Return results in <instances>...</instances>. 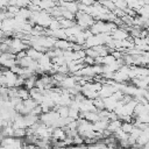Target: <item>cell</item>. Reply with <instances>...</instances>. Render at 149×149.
Here are the masks:
<instances>
[{
  "label": "cell",
  "mask_w": 149,
  "mask_h": 149,
  "mask_svg": "<svg viewBox=\"0 0 149 149\" xmlns=\"http://www.w3.org/2000/svg\"><path fill=\"white\" fill-rule=\"evenodd\" d=\"M143 133V129H141L140 127H136V126H134V128H133V130L130 132V135L132 136H134L135 139H139L140 137V135Z\"/></svg>",
  "instance_id": "10"
},
{
  "label": "cell",
  "mask_w": 149,
  "mask_h": 149,
  "mask_svg": "<svg viewBox=\"0 0 149 149\" xmlns=\"http://www.w3.org/2000/svg\"><path fill=\"white\" fill-rule=\"evenodd\" d=\"M77 84V79L74 76H66L61 83H59V86L63 87V88H71L73 86H76Z\"/></svg>",
  "instance_id": "1"
},
{
  "label": "cell",
  "mask_w": 149,
  "mask_h": 149,
  "mask_svg": "<svg viewBox=\"0 0 149 149\" xmlns=\"http://www.w3.org/2000/svg\"><path fill=\"white\" fill-rule=\"evenodd\" d=\"M26 50H27V55H28L29 57H31L33 59H35V61H38V59L41 58V56L43 55L42 51H38V50L35 49L34 47H31V48H29V49H26Z\"/></svg>",
  "instance_id": "4"
},
{
  "label": "cell",
  "mask_w": 149,
  "mask_h": 149,
  "mask_svg": "<svg viewBox=\"0 0 149 149\" xmlns=\"http://www.w3.org/2000/svg\"><path fill=\"white\" fill-rule=\"evenodd\" d=\"M129 35H128V31L127 30H125L122 27H118L113 33H112V37L114 38V40H126L127 37H128Z\"/></svg>",
  "instance_id": "2"
},
{
  "label": "cell",
  "mask_w": 149,
  "mask_h": 149,
  "mask_svg": "<svg viewBox=\"0 0 149 149\" xmlns=\"http://www.w3.org/2000/svg\"><path fill=\"white\" fill-rule=\"evenodd\" d=\"M121 121H122L121 119H116V120L109 121V123H108V129L114 133L116 129H119V128L122 126V122H121Z\"/></svg>",
  "instance_id": "5"
},
{
  "label": "cell",
  "mask_w": 149,
  "mask_h": 149,
  "mask_svg": "<svg viewBox=\"0 0 149 149\" xmlns=\"http://www.w3.org/2000/svg\"><path fill=\"white\" fill-rule=\"evenodd\" d=\"M121 128H122L126 133L130 134V132H132V130H133V128H134V123H133L132 121H123V122H122Z\"/></svg>",
  "instance_id": "7"
},
{
  "label": "cell",
  "mask_w": 149,
  "mask_h": 149,
  "mask_svg": "<svg viewBox=\"0 0 149 149\" xmlns=\"http://www.w3.org/2000/svg\"><path fill=\"white\" fill-rule=\"evenodd\" d=\"M14 136L16 137H24L27 136V128H16L14 130Z\"/></svg>",
  "instance_id": "9"
},
{
  "label": "cell",
  "mask_w": 149,
  "mask_h": 149,
  "mask_svg": "<svg viewBox=\"0 0 149 149\" xmlns=\"http://www.w3.org/2000/svg\"><path fill=\"white\" fill-rule=\"evenodd\" d=\"M80 2L84 3V5H87V6H93L95 3L94 0H80Z\"/></svg>",
  "instance_id": "13"
},
{
  "label": "cell",
  "mask_w": 149,
  "mask_h": 149,
  "mask_svg": "<svg viewBox=\"0 0 149 149\" xmlns=\"http://www.w3.org/2000/svg\"><path fill=\"white\" fill-rule=\"evenodd\" d=\"M104 101H105V108L108 109V111H114L116 105H118V100L111 95V97H107V98H104Z\"/></svg>",
  "instance_id": "3"
},
{
  "label": "cell",
  "mask_w": 149,
  "mask_h": 149,
  "mask_svg": "<svg viewBox=\"0 0 149 149\" xmlns=\"http://www.w3.org/2000/svg\"><path fill=\"white\" fill-rule=\"evenodd\" d=\"M49 28H50L51 30H57V29L62 28V24H61V22H59L58 19H52V21H51L50 24H49Z\"/></svg>",
  "instance_id": "8"
},
{
  "label": "cell",
  "mask_w": 149,
  "mask_h": 149,
  "mask_svg": "<svg viewBox=\"0 0 149 149\" xmlns=\"http://www.w3.org/2000/svg\"><path fill=\"white\" fill-rule=\"evenodd\" d=\"M115 61H116V58H115V57H114L112 54H111V55L108 54V55L104 56V64H107V65H108V64H112V63H114Z\"/></svg>",
  "instance_id": "12"
},
{
  "label": "cell",
  "mask_w": 149,
  "mask_h": 149,
  "mask_svg": "<svg viewBox=\"0 0 149 149\" xmlns=\"http://www.w3.org/2000/svg\"><path fill=\"white\" fill-rule=\"evenodd\" d=\"M79 109H77V108H71L70 107V111H69V116L70 118H72V119H74V120H77V119H79Z\"/></svg>",
  "instance_id": "11"
},
{
  "label": "cell",
  "mask_w": 149,
  "mask_h": 149,
  "mask_svg": "<svg viewBox=\"0 0 149 149\" xmlns=\"http://www.w3.org/2000/svg\"><path fill=\"white\" fill-rule=\"evenodd\" d=\"M19 97L22 99V100H26L28 98H30V91L28 88H22V87H19Z\"/></svg>",
  "instance_id": "6"
}]
</instances>
